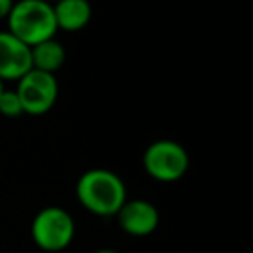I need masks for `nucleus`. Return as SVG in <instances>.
I'll use <instances>...</instances> for the list:
<instances>
[{"mask_svg":"<svg viewBox=\"0 0 253 253\" xmlns=\"http://www.w3.org/2000/svg\"><path fill=\"white\" fill-rule=\"evenodd\" d=\"M77 198L85 210L99 217H113L126 201V187L115 172L92 169L77 182Z\"/></svg>","mask_w":253,"mask_h":253,"instance_id":"1","label":"nucleus"},{"mask_svg":"<svg viewBox=\"0 0 253 253\" xmlns=\"http://www.w3.org/2000/svg\"><path fill=\"white\" fill-rule=\"evenodd\" d=\"M7 25V32L28 47L54 39L57 32L52 5L43 0H21L14 4Z\"/></svg>","mask_w":253,"mask_h":253,"instance_id":"2","label":"nucleus"},{"mask_svg":"<svg viewBox=\"0 0 253 253\" xmlns=\"http://www.w3.org/2000/svg\"><path fill=\"white\" fill-rule=\"evenodd\" d=\"M32 238L43 252H63L75 238V220L61 207L42 208L32 222Z\"/></svg>","mask_w":253,"mask_h":253,"instance_id":"3","label":"nucleus"},{"mask_svg":"<svg viewBox=\"0 0 253 253\" xmlns=\"http://www.w3.org/2000/svg\"><path fill=\"white\" fill-rule=\"evenodd\" d=\"M142 165L149 177L160 182H175L186 175L189 169V155L186 148L172 139H160L148 146Z\"/></svg>","mask_w":253,"mask_h":253,"instance_id":"4","label":"nucleus"},{"mask_svg":"<svg viewBox=\"0 0 253 253\" xmlns=\"http://www.w3.org/2000/svg\"><path fill=\"white\" fill-rule=\"evenodd\" d=\"M16 94L23 108V115L42 116L52 109L57 101L59 87L56 75L32 70L18 80Z\"/></svg>","mask_w":253,"mask_h":253,"instance_id":"5","label":"nucleus"},{"mask_svg":"<svg viewBox=\"0 0 253 253\" xmlns=\"http://www.w3.org/2000/svg\"><path fill=\"white\" fill-rule=\"evenodd\" d=\"M32 70V47L12 33L0 32V80H19Z\"/></svg>","mask_w":253,"mask_h":253,"instance_id":"6","label":"nucleus"},{"mask_svg":"<svg viewBox=\"0 0 253 253\" xmlns=\"http://www.w3.org/2000/svg\"><path fill=\"white\" fill-rule=\"evenodd\" d=\"M120 227L123 232L135 238H144L156 231L160 224L158 208L146 200L125 201L120 211L116 213Z\"/></svg>","mask_w":253,"mask_h":253,"instance_id":"7","label":"nucleus"},{"mask_svg":"<svg viewBox=\"0 0 253 253\" xmlns=\"http://www.w3.org/2000/svg\"><path fill=\"white\" fill-rule=\"evenodd\" d=\"M52 9L57 30L63 32H80L92 18V7L85 0H61Z\"/></svg>","mask_w":253,"mask_h":253,"instance_id":"8","label":"nucleus"},{"mask_svg":"<svg viewBox=\"0 0 253 253\" xmlns=\"http://www.w3.org/2000/svg\"><path fill=\"white\" fill-rule=\"evenodd\" d=\"M64 59H66V50L56 39L45 40L32 47L33 70L56 75V71L61 70V66L64 64Z\"/></svg>","mask_w":253,"mask_h":253,"instance_id":"9","label":"nucleus"},{"mask_svg":"<svg viewBox=\"0 0 253 253\" xmlns=\"http://www.w3.org/2000/svg\"><path fill=\"white\" fill-rule=\"evenodd\" d=\"M0 115L7 116V118H16L23 115V108L16 90H4L0 95Z\"/></svg>","mask_w":253,"mask_h":253,"instance_id":"10","label":"nucleus"},{"mask_svg":"<svg viewBox=\"0 0 253 253\" xmlns=\"http://www.w3.org/2000/svg\"><path fill=\"white\" fill-rule=\"evenodd\" d=\"M12 5H14V4H12L11 0H0V19H7L9 18Z\"/></svg>","mask_w":253,"mask_h":253,"instance_id":"11","label":"nucleus"},{"mask_svg":"<svg viewBox=\"0 0 253 253\" xmlns=\"http://www.w3.org/2000/svg\"><path fill=\"white\" fill-rule=\"evenodd\" d=\"M92 253H120V252L111 250V248H102V250H95V252H92Z\"/></svg>","mask_w":253,"mask_h":253,"instance_id":"12","label":"nucleus"},{"mask_svg":"<svg viewBox=\"0 0 253 253\" xmlns=\"http://www.w3.org/2000/svg\"><path fill=\"white\" fill-rule=\"evenodd\" d=\"M4 90H5V88H4V82L0 80V95L4 94Z\"/></svg>","mask_w":253,"mask_h":253,"instance_id":"13","label":"nucleus"},{"mask_svg":"<svg viewBox=\"0 0 253 253\" xmlns=\"http://www.w3.org/2000/svg\"><path fill=\"white\" fill-rule=\"evenodd\" d=\"M250 253H252V252H250Z\"/></svg>","mask_w":253,"mask_h":253,"instance_id":"14","label":"nucleus"}]
</instances>
